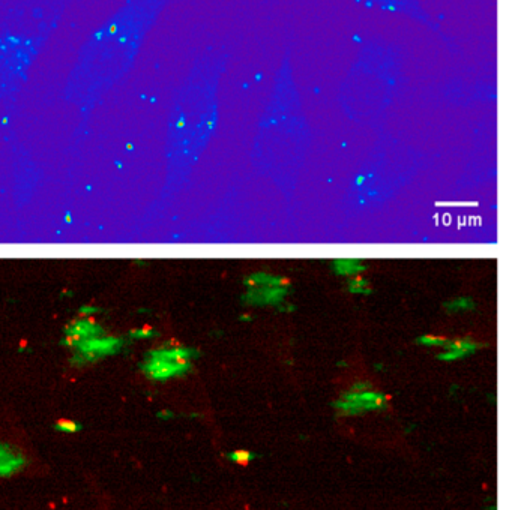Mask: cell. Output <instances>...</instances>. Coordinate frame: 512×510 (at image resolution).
<instances>
[{
  "mask_svg": "<svg viewBox=\"0 0 512 510\" xmlns=\"http://www.w3.org/2000/svg\"><path fill=\"white\" fill-rule=\"evenodd\" d=\"M335 269L341 273H355L358 272V270H361V267H359L358 261L341 260L335 264Z\"/></svg>",
  "mask_w": 512,
  "mask_h": 510,
  "instance_id": "cell-5",
  "label": "cell"
},
{
  "mask_svg": "<svg viewBox=\"0 0 512 510\" xmlns=\"http://www.w3.org/2000/svg\"><path fill=\"white\" fill-rule=\"evenodd\" d=\"M166 3L167 0H127L83 44L73 80L100 86L121 77L133 65Z\"/></svg>",
  "mask_w": 512,
  "mask_h": 510,
  "instance_id": "cell-1",
  "label": "cell"
},
{
  "mask_svg": "<svg viewBox=\"0 0 512 510\" xmlns=\"http://www.w3.org/2000/svg\"><path fill=\"white\" fill-rule=\"evenodd\" d=\"M68 0H17L0 23V75L22 77L40 56Z\"/></svg>",
  "mask_w": 512,
  "mask_h": 510,
  "instance_id": "cell-2",
  "label": "cell"
},
{
  "mask_svg": "<svg viewBox=\"0 0 512 510\" xmlns=\"http://www.w3.org/2000/svg\"><path fill=\"white\" fill-rule=\"evenodd\" d=\"M49 473L47 462L28 435L19 429L0 431V485Z\"/></svg>",
  "mask_w": 512,
  "mask_h": 510,
  "instance_id": "cell-3",
  "label": "cell"
},
{
  "mask_svg": "<svg viewBox=\"0 0 512 510\" xmlns=\"http://www.w3.org/2000/svg\"><path fill=\"white\" fill-rule=\"evenodd\" d=\"M472 350H475V345L470 344L469 341L455 342L445 354H442V357L443 359H455V357L463 356Z\"/></svg>",
  "mask_w": 512,
  "mask_h": 510,
  "instance_id": "cell-4",
  "label": "cell"
}]
</instances>
